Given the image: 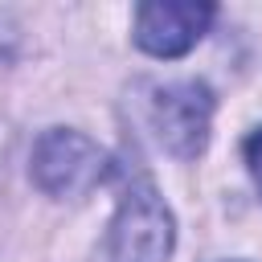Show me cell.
Listing matches in <instances>:
<instances>
[{
    "label": "cell",
    "mask_w": 262,
    "mask_h": 262,
    "mask_svg": "<svg viewBox=\"0 0 262 262\" xmlns=\"http://www.w3.org/2000/svg\"><path fill=\"white\" fill-rule=\"evenodd\" d=\"M213 127V90L196 78L156 86L151 94V131L176 160H196Z\"/></svg>",
    "instance_id": "cell-3"
},
{
    "label": "cell",
    "mask_w": 262,
    "mask_h": 262,
    "mask_svg": "<svg viewBox=\"0 0 262 262\" xmlns=\"http://www.w3.org/2000/svg\"><path fill=\"white\" fill-rule=\"evenodd\" d=\"M12 57H16V25L0 16V66H8Z\"/></svg>",
    "instance_id": "cell-6"
},
{
    "label": "cell",
    "mask_w": 262,
    "mask_h": 262,
    "mask_svg": "<svg viewBox=\"0 0 262 262\" xmlns=\"http://www.w3.org/2000/svg\"><path fill=\"white\" fill-rule=\"evenodd\" d=\"M242 156H246V168H250V176H254V184H258V192H262V127H254V131L246 135Z\"/></svg>",
    "instance_id": "cell-5"
},
{
    "label": "cell",
    "mask_w": 262,
    "mask_h": 262,
    "mask_svg": "<svg viewBox=\"0 0 262 262\" xmlns=\"http://www.w3.org/2000/svg\"><path fill=\"white\" fill-rule=\"evenodd\" d=\"M172 246H176V221L160 188L143 172L127 176L106 237L111 262H168Z\"/></svg>",
    "instance_id": "cell-1"
},
{
    "label": "cell",
    "mask_w": 262,
    "mask_h": 262,
    "mask_svg": "<svg viewBox=\"0 0 262 262\" xmlns=\"http://www.w3.org/2000/svg\"><path fill=\"white\" fill-rule=\"evenodd\" d=\"M217 8L196 0H147L135 8V45L151 57L188 53L213 25Z\"/></svg>",
    "instance_id": "cell-4"
},
{
    "label": "cell",
    "mask_w": 262,
    "mask_h": 262,
    "mask_svg": "<svg viewBox=\"0 0 262 262\" xmlns=\"http://www.w3.org/2000/svg\"><path fill=\"white\" fill-rule=\"evenodd\" d=\"M33 184L45 192V196H57V201H82L90 196L98 184L111 180L115 164L111 156L82 131L74 127H49L41 131V139L33 143Z\"/></svg>",
    "instance_id": "cell-2"
}]
</instances>
